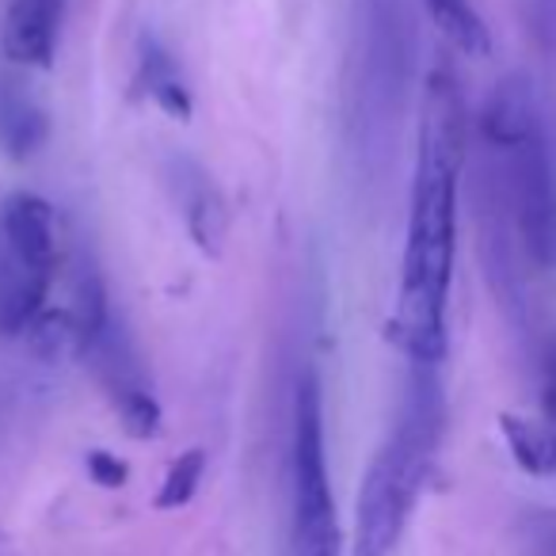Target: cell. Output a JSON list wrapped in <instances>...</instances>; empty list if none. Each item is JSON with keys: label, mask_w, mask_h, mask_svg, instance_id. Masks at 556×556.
<instances>
[{"label": "cell", "mask_w": 556, "mask_h": 556, "mask_svg": "<svg viewBox=\"0 0 556 556\" xmlns=\"http://www.w3.org/2000/svg\"><path fill=\"white\" fill-rule=\"evenodd\" d=\"M85 469H88V477L96 480L100 488H123L126 480H130V469H126V462L123 457H115V454H108V450H88V457H85Z\"/></svg>", "instance_id": "obj_18"}, {"label": "cell", "mask_w": 556, "mask_h": 556, "mask_svg": "<svg viewBox=\"0 0 556 556\" xmlns=\"http://www.w3.org/2000/svg\"><path fill=\"white\" fill-rule=\"evenodd\" d=\"M54 275L24 263L0 240V336H27L31 320L47 309Z\"/></svg>", "instance_id": "obj_10"}, {"label": "cell", "mask_w": 556, "mask_h": 556, "mask_svg": "<svg viewBox=\"0 0 556 556\" xmlns=\"http://www.w3.org/2000/svg\"><path fill=\"white\" fill-rule=\"evenodd\" d=\"M500 431L518 469L541 480H556V427L553 424L510 416L507 412V416H500Z\"/></svg>", "instance_id": "obj_13"}, {"label": "cell", "mask_w": 556, "mask_h": 556, "mask_svg": "<svg viewBox=\"0 0 556 556\" xmlns=\"http://www.w3.org/2000/svg\"><path fill=\"white\" fill-rule=\"evenodd\" d=\"M0 556H12V548H9V541H4V533H0Z\"/></svg>", "instance_id": "obj_20"}, {"label": "cell", "mask_w": 556, "mask_h": 556, "mask_svg": "<svg viewBox=\"0 0 556 556\" xmlns=\"http://www.w3.org/2000/svg\"><path fill=\"white\" fill-rule=\"evenodd\" d=\"M408 386L393 431L374 454L358 488L351 556H389L404 538L412 510L427 488L446 431V393L439 363H408Z\"/></svg>", "instance_id": "obj_3"}, {"label": "cell", "mask_w": 556, "mask_h": 556, "mask_svg": "<svg viewBox=\"0 0 556 556\" xmlns=\"http://www.w3.org/2000/svg\"><path fill=\"white\" fill-rule=\"evenodd\" d=\"M47 111L39 108L24 80L0 73V146L9 149L12 161H27L47 141Z\"/></svg>", "instance_id": "obj_11"}, {"label": "cell", "mask_w": 556, "mask_h": 556, "mask_svg": "<svg viewBox=\"0 0 556 556\" xmlns=\"http://www.w3.org/2000/svg\"><path fill=\"white\" fill-rule=\"evenodd\" d=\"M65 0H12L0 47L4 58L27 70H50L58 54V35H62Z\"/></svg>", "instance_id": "obj_9"}, {"label": "cell", "mask_w": 556, "mask_h": 556, "mask_svg": "<svg viewBox=\"0 0 556 556\" xmlns=\"http://www.w3.org/2000/svg\"><path fill=\"white\" fill-rule=\"evenodd\" d=\"M526 556H556V510H530L522 518Z\"/></svg>", "instance_id": "obj_17"}, {"label": "cell", "mask_w": 556, "mask_h": 556, "mask_svg": "<svg viewBox=\"0 0 556 556\" xmlns=\"http://www.w3.org/2000/svg\"><path fill=\"white\" fill-rule=\"evenodd\" d=\"M427 12H431L434 27L454 42L462 54L484 58L492 50V35L488 24L480 20V12L472 9V0H424Z\"/></svg>", "instance_id": "obj_14"}, {"label": "cell", "mask_w": 556, "mask_h": 556, "mask_svg": "<svg viewBox=\"0 0 556 556\" xmlns=\"http://www.w3.org/2000/svg\"><path fill=\"white\" fill-rule=\"evenodd\" d=\"M358 9V96L389 118L401 111L412 73V12L408 0H355Z\"/></svg>", "instance_id": "obj_6"}, {"label": "cell", "mask_w": 556, "mask_h": 556, "mask_svg": "<svg viewBox=\"0 0 556 556\" xmlns=\"http://www.w3.org/2000/svg\"><path fill=\"white\" fill-rule=\"evenodd\" d=\"M138 85L164 115L179 118V123L191 118L194 100H191V88H187L184 73H179V62L172 58V50L149 31L141 35V42H138Z\"/></svg>", "instance_id": "obj_12"}, {"label": "cell", "mask_w": 556, "mask_h": 556, "mask_svg": "<svg viewBox=\"0 0 556 556\" xmlns=\"http://www.w3.org/2000/svg\"><path fill=\"white\" fill-rule=\"evenodd\" d=\"M77 355L85 358V366L96 374L103 396L115 408L118 424L130 439L146 442L161 434L164 412L156 401L153 386H149V374L141 366V355L134 348L130 332L123 328V320L111 313L92 336H85L77 348Z\"/></svg>", "instance_id": "obj_5"}, {"label": "cell", "mask_w": 556, "mask_h": 556, "mask_svg": "<svg viewBox=\"0 0 556 556\" xmlns=\"http://www.w3.org/2000/svg\"><path fill=\"white\" fill-rule=\"evenodd\" d=\"M0 240L24 263L47 270V275H58L62 225H58V210L42 194L16 191L0 202Z\"/></svg>", "instance_id": "obj_8"}, {"label": "cell", "mask_w": 556, "mask_h": 556, "mask_svg": "<svg viewBox=\"0 0 556 556\" xmlns=\"http://www.w3.org/2000/svg\"><path fill=\"white\" fill-rule=\"evenodd\" d=\"M27 340H31L35 355L42 358H58L65 351H77V325H73L70 309H42L39 317L27 328Z\"/></svg>", "instance_id": "obj_16"}, {"label": "cell", "mask_w": 556, "mask_h": 556, "mask_svg": "<svg viewBox=\"0 0 556 556\" xmlns=\"http://www.w3.org/2000/svg\"><path fill=\"white\" fill-rule=\"evenodd\" d=\"M541 408H545V424L556 427V332L541 358Z\"/></svg>", "instance_id": "obj_19"}, {"label": "cell", "mask_w": 556, "mask_h": 556, "mask_svg": "<svg viewBox=\"0 0 556 556\" xmlns=\"http://www.w3.org/2000/svg\"><path fill=\"white\" fill-rule=\"evenodd\" d=\"M480 141L495 202L507 210L526 260L541 270L556 267V156L538 92L526 77L492 88L480 111Z\"/></svg>", "instance_id": "obj_2"}, {"label": "cell", "mask_w": 556, "mask_h": 556, "mask_svg": "<svg viewBox=\"0 0 556 556\" xmlns=\"http://www.w3.org/2000/svg\"><path fill=\"white\" fill-rule=\"evenodd\" d=\"M202 472H206V454H202L199 446L179 454L176 462L168 465V472H164V484H161V492H156V510L187 507V503L194 500V492H199Z\"/></svg>", "instance_id": "obj_15"}, {"label": "cell", "mask_w": 556, "mask_h": 556, "mask_svg": "<svg viewBox=\"0 0 556 556\" xmlns=\"http://www.w3.org/2000/svg\"><path fill=\"white\" fill-rule=\"evenodd\" d=\"M164 176H168V187L176 194V206L184 214L194 248L206 255H222L225 232H229V206H225V194L217 191L214 176L184 153L168 156Z\"/></svg>", "instance_id": "obj_7"}, {"label": "cell", "mask_w": 556, "mask_h": 556, "mask_svg": "<svg viewBox=\"0 0 556 556\" xmlns=\"http://www.w3.org/2000/svg\"><path fill=\"white\" fill-rule=\"evenodd\" d=\"M465 164V103L454 73L434 70L424 88L416 172L408 199V237L401 290L389 320V340L408 363L446 358V313L457 255V187Z\"/></svg>", "instance_id": "obj_1"}, {"label": "cell", "mask_w": 556, "mask_h": 556, "mask_svg": "<svg viewBox=\"0 0 556 556\" xmlns=\"http://www.w3.org/2000/svg\"><path fill=\"white\" fill-rule=\"evenodd\" d=\"M290 556H340V522L328 484L325 454V401L320 381L305 374L294 396V446H290Z\"/></svg>", "instance_id": "obj_4"}]
</instances>
